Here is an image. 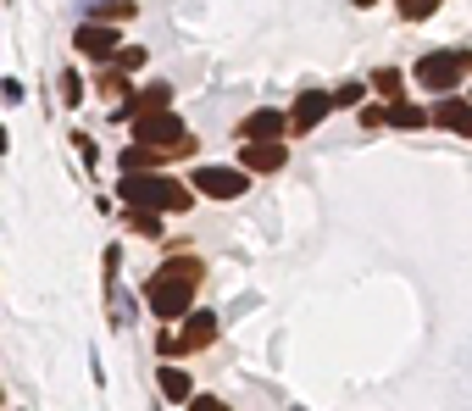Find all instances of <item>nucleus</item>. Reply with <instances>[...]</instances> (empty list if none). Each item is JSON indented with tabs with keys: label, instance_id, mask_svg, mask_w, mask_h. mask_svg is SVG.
<instances>
[{
	"label": "nucleus",
	"instance_id": "1",
	"mask_svg": "<svg viewBox=\"0 0 472 411\" xmlns=\"http://www.w3.org/2000/svg\"><path fill=\"white\" fill-rule=\"evenodd\" d=\"M200 279H206V261L200 256H167L162 267H156V279L145 284V300H151V311L162 317V322H178V317H189L194 311V290H200Z\"/></svg>",
	"mask_w": 472,
	"mask_h": 411
},
{
	"label": "nucleus",
	"instance_id": "2",
	"mask_svg": "<svg viewBox=\"0 0 472 411\" xmlns=\"http://www.w3.org/2000/svg\"><path fill=\"white\" fill-rule=\"evenodd\" d=\"M122 206H133V212H189V189L167 173H133L122 178Z\"/></svg>",
	"mask_w": 472,
	"mask_h": 411
},
{
	"label": "nucleus",
	"instance_id": "3",
	"mask_svg": "<svg viewBox=\"0 0 472 411\" xmlns=\"http://www.w3.org/2000/svg\"><path fill=\"white\" fill-rule=\"evenodd\" d=\"M467 73H472V50H428V56L417 61V84H423L428 95H450Z\"/></svg>",
	"mask_w": 472,
	"mask_h": 411
},
{
	"label": "nucleus",
	"instance_id": "4",
	"mask_svg": "<svg viewBox=\"0 0 472 411\" xmlns=\"http://www.w3.org/2000/svg\"><path fill=\"white\" fill-rule=\"evenodd\" d=\"M194 189L212 200H239L250 189V173L245 167H194Z\"/></svg>",
	"mask_w": 472,
	"mask_h": 411
},
{
	"label": "nucleus",
	"instance_id": "5",
	"mask_svg": "<svg viewBox=\"0 0 472 411\" xmlns=\"http://www.w3.org/2000/svg\"><path fill=\"white\" fill-rule=\"evenodd\" d=\"M73 45L84 56H95V61H111L122 50V28H111V23H79L73 28Z\"/></svg>",
	"mask_w": 472,
	"mask_h": 411
},
{
	"label": "nucleus",
	"instance_id": "6",
	"mask_svg": "<svg viewBox=\"0 0 472 411\" xmlns=\"http://www.w3.org/2000/svg\"><path fill=\"white\" fill-rule=\"evenodd\" d=\"M167 106H173V90H167V84H145L140 95H128L111 117H117V122H145V117H156V111H167Z\"/></svg>",
	"mask_w": 472,
	"mask_h": 411
},
{
	"label": "nucleus",
	"instance_id": "7",
	"mask_svg": "<svg viewBox=\"0 0 472 411\" xmlns=\"http://www.w3.org/2000/svg\"><path fill=\"white\" fill-rule=\"evenodd\" d=\"M289 128V117H278V111H256V117H245L239 122V140L245 145H278V133Z\"/></svg>",
	"mask_w": 472,
	"mask_h": 411
},
{
	"label": "nucleus",
	"instance_id": "8",
	"mask_svg": "<svg viewBox=\"0 0 472 411\" xmlns=\"http://www.w3.org/2000/svg\"><path fill=\"white\" fill-rule=\"evenodd\" d=\"M328 111H333V95H322V90H306V95L295 100V111H289V128H295V133H311V128H317Z\"/></svg>",
	"mask_w": 472,
	"mask_h": 411
},
{
	"label": "nucleus",
	"instance_id": "9",
	"mask_svg": "<svg viewBox=\"0 0 472 411\" xmlns=\"http://www.w3.org/2000/svg\"><path fill=\"white\" fill-rule=\"evenodd\" d=\"M217 339V317L212 311H189L184 328H178V351H206Z\"/></svg>",
	"mask_w": 472,
	"mask_h": 411
},
{
	"label": "nucleus",
	"instance_id": "10",
	"mask_svg": "<svg viewBox=\"0 0 472 411\" xmlns=\"http://www.w3.org/2000/svg\"><path fill=\"white\" fill-rule=\"evenodd\" d=\"M434 122L450 128V133H461V140H472V100H439L434 106Z\"/></svg>",
	"mask_w": 472,
	"mask_h": 411
},
{
	"label": "nucleus",
	"instance_id": "11",
	"mask_svg": "<svg viewBox=\"0 0 472 411\" xmlns=\"http://www.w3.org/2000/svg\"><path fill=\"white\" fill-rule=\"evenodd\" d=\"M245 173H278L289 156H284V145H245Z\"/></svg>",
	"mask_w": 472,
	"mask_h": 411
},
{
	"label": "nucleus",
	"instance_id": "12",
	"mask_svg": "<svg viewBox=\"0 0 472 411\" xmlns=\"http://www.w3.org/2000/svg\"><path fill=\"white\" fill-rule=\"evenodd\" d=\"M372 90L383 95V106H400V95H406V79H400V67H378V73H372Z\"/></svg>",
	"mask_w": 472,
	"mask_h": 411
},
{
	"label": "nucleus",
	"instance_id": "13",
	"mask_svg": "<svg viewBox=\"0 0 472 411\" xmlns=\"http://www.w3.org/2000/svg\"><path fill=\"white\" fill-rule=\"evenodd\" d=\"M117 162H122V178H133V173H156V162H167V156H162V151H145V145H133V151H122Z\"/></svg>",
	"mask_w": 472,
	"mask_h": 411
},
{
	"label": "nucleus",
	"instance_id": "14",
	"mask_svg": "<svg viewBox=\"0 0 472 411\" xmlns=\"http://www.w3.org/2000/svg\"><path fill=\"white\" fill-rule=\"evenodd\" d=\"M156 384H162V395H167V400H194V378H189V373H178V367H162V378H156Z\"/></svg>",
	"mask_w": 472,
	"mask_h": 411
},
{
	"label": "nucleus",
	"instance_id": "15",
	"mask_svg": "<svg viewBox=\"0 0 472 411\" xmlns=\"http://www.w3.org/2000/svg\"><path fill=\"white\" fill-rule=\"evenodd\" d=\"M423 122H434V111H423V106H389V128H423Z\"/></svg>",
	"mask_w": 472,
	"mask_h": 411
},
{
	"label": "nucleus",
	"instance_id": "16",
	"mask_svg": "<svg viewBox=\"0 0 472 411\" xmlns=\"http://www.w3.org/2000/svg\"><path fill=\"white\" fill-rule=\"evenodd\" d=\"M89 12H95V23H122V17H133V0H89Z\"/></svg>",
	"mask_w": 472,
	"mask_h": 411
},
{
	"label": "nucleus",
	"instance_id": "17",
	"mask_svg": "<svg viewBox=\"0 0 472 411\" xmlns=\"http://www.w3.org/2000/svg\"><path fill=\"white\" fill-rule=\"evenodd\" d=\"M434 12H439V0H400V17H406V23H423Z\"/></svg>",
	"mask_w": 472,
	"mask_h": 411
},
{
	"label": "nucleus",
	"instance_id": "18",
	"mask_svg": "<svg viewBox=\"0 0 472 411\" xmlns=\"http://www.w3.org/2000/svg\"><path fill=\"white\" fill-rule=\"evenodd\" d=\"M100 90H106L111 100H128V73H117V67H111V73L100 79Z\"/></svg>",
	"mask_w": 472,
	"mask_h": 411
},
{
	"label": "nucleus",
	"instance_id": "19",
	"mask_svg": "<svg viewBox=\"0 0 472 411\" xmlns=\"http://www.w3.org/2000/svg\"><path fill=\"white\" fill-rule=\"evenodd\" d=\"M128 223H133V234H156V228H162V223H156V212H133Z\"/></svg>",
	"mask_w": 472,
	"mask_h": 411
},
{
	"label": "nucleus",
	"instance_id": "20",
	"mask_svg": "<svg viewBox=\"0 0 472 411\" xmlns=\"http://www.w3.org/2000/svg\"><path fill=\"white\" fill-rule=\"evenodd\" d=\"M362 100V84H340V90H333V106H356Z\"/></svg>",
	"mask_w": 472,
	"mask_h": 411
},
{
	"label": "nucleus",
	"instance_id": "21",
	"mask_svg": "<svg viewBox=\"0 0 472 411\" xmlns=\"http://www.w3.org/2000/svg\"><path fill=\"white\" fill-rule=\"evenodd\" d=\"M128 67H145V50H117V73H128Z\"/></svg>",
	"mask_w": 472,
	"mask_h": 411
},
{
	"label": "nucleus",
	"instance_id": "22",
	"mask_svg": "<svg viewBox=\"0 0 472 411\" xmlns=\"http://www.w3.org/2000/svg\"><path fill=\"white\" fill-rule=\"evenodd\" d=\"M362 122H367V128H383V122H389V106H367Z\"/></svg>",
	"mask_w": 472,
	"mask_h": 411
},
{
	"label": "nucleus",
	"instance_id": "23",
	"mask_svg": "<svg viewBox=\"0 0 472 411\" xmlns=\"http://www.w3.org/2000/svg\"><path fill=\"white\" fill-rule=\"evenodd\" d=\"M61 95H67V106H79L84 100V84L79 79H61Z\"/></svg>",
	"mask_w": 472,
	"mask_h": 411
},
{
	"label": "nucleus",
	"instance_id": "24",
	"mask_svg": "<svg viewBox=\"0 0 472 411\" xmlns=\"http://www.w3.org/2000/svg\"><path fill=\"white\" fill-rule=\"evenodd\" d=\"M189 411H228V406H223V400H212V395H194V400H189Z\"/></svg>",
	"mask_w": 472,
	"mask_h": 411
}]
</instances>
